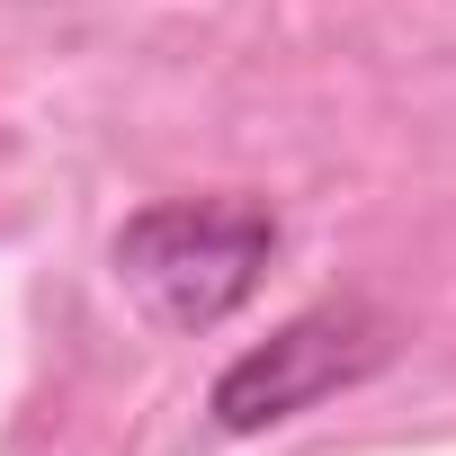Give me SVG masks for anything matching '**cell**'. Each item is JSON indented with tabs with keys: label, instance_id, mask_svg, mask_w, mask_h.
<instances>
[{
	"label": "cell",
	"instance_id": "obj_1",
	"mask_svg": "<svg viewBox=\"0 0 456 456\" xmlns=\"http://www.w3.org/2000/svg\"><path fill=\"white\" fill-rule=\"evenodd\" d=\"M269 251H278V215L260 197H161L126 215L117 287L161 331H215L224 314L251 305Z\"/></svg>",
	"mask_w": 456,
	"mask_h": 456
},
{
	"label": "cell",
	"instance_id": "obj_2",
	"mask_svg": "<svg viewBox=\"0 0 456 456\" xmlns=\"http://www.w3.org/2000/svg\"><path fill=\"white\" fill-rule=\"evenodd\" d=\"M376 358H385V322H376L367 305H314V314H296L269 349H251V358L224 367L215 420H224V429L296 420V411H314L322 394H340L349 376H367Z\"/></svg>",
	"mask_w": 456,
	"mask_h": 456
}]
</instances>
